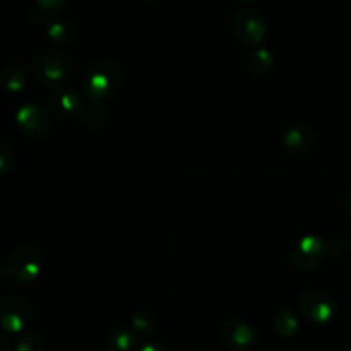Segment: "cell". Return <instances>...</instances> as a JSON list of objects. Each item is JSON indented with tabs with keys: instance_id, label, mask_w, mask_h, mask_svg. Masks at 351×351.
Returning a JSON list of instances; mask_svg holds the SVG:
<instances>
[{
	"instance_id": "obj_1",
	"label": "cell",
	"mask_w": 351,
	"mask_h": 351,
	"mask_svg": "<svg viewBox=\"0 0 351 351\" xmlns=\"http://www.w3.org/2000/svg\"><path fill=\"white\" fill-rule=\"evenodd\" d=\"M123 86V72L119 64L108 58L93 62L82 75V89L93 101L105 103L115 98Z\"/></svg>"
},
{
	"instance_id": "obj_2",
	"label": "cell",
	"mask_w": 351,
	"mask_h": 351,
	"mask_svg": "<svg viewBox=\"0 0 351 351\" xmlns=\"http://www.w3.org/2000/svg\"><path fill=\"white\" fill-rule=\"evenodd\" d=\"M72 71H74V65H72L71 58L58 51H45L31 62V72H33L34 79L47 86L62 84V82L69 81Z\"/></svg>"
},
{
	"instance_id": "obj_3",
	"label": "cell",
	"mask_w": 351,
	"mask_h": 351,
	"mask_svg": "<svg viewBox=\"0 0 351 351\" xmlns=\"http://www.w3.org/2000/svg\"><path fill=\"white\" fill-rule=\"evenodd\" d=\"M43 267V257L41 252L34 247L24 245L14 250L5 263L7 276L19 285L33 283L41 273Z\"/></svg>"
},
{
	"instance_id": "obj_4",
	"label": "cell",
	"mask_w": 351,
	"mask_h": 351,
	"mask_svg": "<svg viewBox=\"0 0 351 351\" xmlns=\"http://www.w3.org/2000/svg\"><path fill=\"white\" fill-rule=\"evenodd\" d=\"M298 312L311 324L324 326L335 317L336 304L326 291L307 290L298 297Z\"/></svg>"
},
{
	"instance_id": "obj_5",
	"label": "cell",
	"mask_w": 351,
	"mask_h": 351,
	"mask_svg": "<svg viewBox=\"0 0 351 351\" xmlns=\"http://www.w3.org/2000/svg\"><path fill=\"white\" fill-rule=\"evenodd\" d=\"M232 31L239 43L256 47L266 36V19L257 9H242L233 16Z\"/></svg>"
},
{
	"instance_id": "obj_6",
	"label": "cell",
	"mask_w": 351,
	"mask_h": 351,
	"mask_svg": "<svg viewBox=\"0 0 351 351\" xmlns=\"http://www.w3.org/2000/svg\"><path fill=\"white\" fill-rule=\"evenodd\" d=\"M328 256V245L315 235H305L291 249V264L298 271H312L321 266Z\"/></svg>"
},
{
	"instance_id": "obj_7",
	"label": "cell",
	"mask_w": 351,
	"mask_h": 351,
	"mask_svg": "<svg viewBox=\"0 0 351 351\" xmlns=\"http://www.w3.org/2000/svg\"><path fill=\"white\" fill-rule=\"evenodd\" d=\"M16 125L24 137L33 141L43 139L50 130V120L47 113L34 103L23 105L16 113Z\"/></svg>"
},
{
	"instance_id": "obj_8",
	"label": "cell",
	"mask_w": 351,
	"mask_h": 351,
	"mask_svg": "<svg viewBox=\"0 0 351 351\" xmlns=\"http://www.w3.org/2000/svg\"><path fill=\"white\" fill-rule=\"evenodd\" d=\"M31 319V307L23 297H7L0 305V322L7 332H21Z\"/></svg>"
},
{
	"instance_id": "obj_9",
	"label": "cell",
	"mask_w": 351,
	"mask_h": 351,
	"mask_svg": "<svg viewBox=\"0 0 351 351\" xmlns=\"http://www.w3.org/2000/svg\"><path fill=\"white\" fill-rule=\"evenodd\" d=\"M221 339L228 348L245 351L256 343V331L242 317H230L221 326Z\"/></svg>"
},
{
	"instance_id": "obj_10",
	"label": "cell",
	"mask_w": 351,
	"mask_h": 351,
	"mask_svg": "<svg viewBox=\"0 0 351 351\" xmlns=\"http://www.w3.org/2000/svg\"><path fill=\"white\" fill-rule=\"evenodd\" d=\"M48 108L57 119L72 120L82 112V99L74 89H58L48 98Z\"/></svg>"
},
{
	"instance_id": "obj_11",
	"label": "cell",
	"mask_w": 351,
	"mask_h": 351,
	"mask_svg": "<svg viewBox=\"0 0 351 351\" xmlns=\"http://www.w3.org/2000/svg\"><path fill=\"white\" fill-rule=\"evenodd\" d=\"M317 143V134L307 123H295L283 134V144L293 153H307Z\"/></svg>"
},
{
	"instance_id": "obj_12",
	"label": "cell",
	"mask_w": 351,
	"mask_h": 351,
	"mask_svg": "<svg viewBox=\"0 0 351 351\" xmlns=\"http://www.w3.org/2000/svg\"><path fill=\"white\" fill-rule=\"evenodd\" d=\"M103 346L106 351H137L139 350V336L132 328L113 326L105 332Z\"/></svg>"
},
{
	"instance_id": "obj_13",
	"label": "cell",
	"mask_w": 351,
	"mask_h": 351,
	"mask_svg": "<svg viewBox=\"0 0 351 351\" xmlns=\"http://www.w3.org/2000/svg\"><path fill=\"white\" fill-rule=\"evenodd\" d=\"M47 34L55 45L60 47H71L75 43L79 36V29L72 21L65 19V17H57L51 21L47 27Z\"/></svg>"
},
{
	"instance_id": "obj_14",
	"label": "cell",
	"mask_w": 351,
	"mask_h": 351,
	"mask_svg": "<svg viewBox=\"0 0 351 351\" xmlns=\"http://www.w3.org/2000/svg\"><path fill=\"white\" fill-rule=\"evenodd\" d=\"M0 82L7 93H19L26 86V67L23 64H12L3 69L0 74Z\"/></svg>"
},
{
	"instance_id": "obj_15",
	"label": "cell",
	"mask_w": 351,
	"mask_h": 351,
	"mask_svg": "<svg viewBox=\"0 0 351 351\" xmlns=\"http://www.w3.org/2000/svg\"><path fill=\"white\" fill-rule=\"evenodd\" d=\"M130 328L137 336H153L158 329V319L149 311H137L130 319Z\"/></svg>"
},
{
	"instance_id": "obj_16",
	"label": "cell",
	"mask_w": 351,
	"mask_h": 351,
	"mask_svg": "<svg viewBox=\"0 0 351 351\" xmlns=\"http://www.w3.org/2000/svg\"><path fill=\"white\" fill-rule=\"evenodd\" d=\"M82 119L89 129H101L108 120V108L101 101H91L82 112Z\"/></svg>"
},
{
	"instance_id": "obj_17",
	"label": "cell",
	"mask_w": 351,
	"mask_h": 351,
	"mask_svg": "<svg viewBox=\"0 0 351 351\" xmlns=\"http://www.w3.org/2000/svg\"><path fill=\"white\" fill-rule=\"evenodd\" d=\"M274 65V57L269 50L266 48H259V50H254L252 53L247 57V69L256 74H266L267 71H271V67Z\"/></svg>"
},
{
	"instance_id": "obj_18",
	"label": "cell",
	"mask_w": 351,
	"mask_h": 351,
	"mask_svg": "<svg viewBox=\"0 0 351 351\" xmlns=\"http://www.w3.org/2000/svg\"><path fill=\"white\" fill-rule=\"evenodd\" d=\"M274 326L283 338H291L298 331V319L290 311H280L274 319Z\"/></svg>"
},
{
	"instance_id": "obj_19",
	"label": "cell",
	"mask_w": 351,
	"mask_h": 351,
	"mask_svg": "<svg viewBox=\"0 0 351 351\" xmlns=\"http://www.w3.org/2000/svg\"><path fill=\"white\" fill-rule=\"evenodd\" d=\"M16 351H45V338L38 332H26L14 345Z\"/></svg>"
},
{
	"instance_id": "obj_20",
	"label": "cell",
	"mask_w": 351,
	"mask_h": 351,
	"mask_svg": "<svg viewBox=\"0 0 351 351\" xmlns=\"http://www.w3.org/2000/svg\"><path fill=\"white\" fill-rule=\"evenodd\" d=\"M72 3V0H36V7L43 14L60 12Z\"/></svg>"
},
{
	"instance_id": "obj_21",
	"label": "cell",
	"mask_w": 351,
	"mask_h": 351,
	"mask_svg": "<svg viewBox=\"0 0 351 351\" xmlns=\"http://www.w3.org/2000/svg\"><path fill=\"white\" fill-rule=\"evenodd\" d=\"M14 160H16V158H14V154H12V151H10V147H7V146L0 147V173L5 175L7 171H9L10 168H12Z\"/></svg>"
},
{
	"instance_id": "obj_22",
	"label": "cell",
	"mask_w": 351,
	"mask_h": 351,
	"mask_svg": "<svg viewBox=\"0 0 351 351\" xmlns=\"http://www.w3.org/2000/svg\"><path fill=\"white\" fill-rule=\"evenodd\" d=\"M137 351H171V350L161 341H146L139 346V350Z\"/></svg>"
},
{
	"instance_id": "obj_23",
	"label": "cell",
	"mask_w": 351,
	"mask_h": 351,
	"mask_svg": "<svg viewBox=\"0 0 351 351\" xmlns=\"http://www.w3.org/2000/svg\"><path fill=\"white\" fill-rule=\"evenodd\" d=\"M346 209H348V215L351 216V189L348 191V194H346Z\"/></svg>"
},
{
	"instance_id": "obj_24",
	"label": "cell",
	"mask_w": 351,
	"mask_h": 351,
	"mask_svg": "<svg viewBox=\"0 0 351 351\" xmlns=\"http://www.w3.org/2000/svg\"><path fill=\"white\" fill-rule=\"evenodd\" d=\"M144 2H147V3H154V2H158V0H144Z\"/></svg>"
},
{
	"instance_id": "obj_25",
	"label": "cell",
	"mask_w": 351,
	"mask_h": 351,
	"mask_svg": "<svg viewBox=\"0 0 351 351\" xmlns=\"http://www.w3.org/2000/svg\"><path fill=\"white\" fill-rule=\"evenodd\" d=\"M240 2H250V0H240Z\"/></svg>"
}]
</instances>
